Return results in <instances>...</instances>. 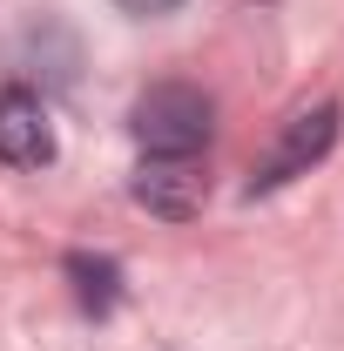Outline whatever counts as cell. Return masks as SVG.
Returning a JSON list of instances; mask_svg holds the SVG:
<instances>
[{
	"instance_id": "1",
	"label": "cell",
	"mask_w": 344,
	"mask_h": 351,
	"mask_svg": "<svg viewBox=\"0 0 344 351\" xmlns=\"http://www.w3.org/2000/svg\"><path fill=\"white\" fill-rule=\"evenodd\" d=\"M210 122H216L210 95L189 82H156L129 108V135L142 142V156H196L210 142Z\"/></svg>"
},
{
	"instance_id": "2",
	"label": "cell",
	"mask_w": 344,
	"mask_h": 351,
	"mask_svg": "<svg viewBox=\"0 0 344 351\" xmlns=\"http://www.w3.org/2000/svg\"><path fill=\"white\" fill-rule=\"evenodd\" d=\"M338 122H344V108L331 101V95H324V101L291 108V122L277 129L270 156L250 169V196H270V189H284L291 176H310V162H324V156L338 149Z\"/></svg>"
},
{
	"instance_id": "3",
	"label": "cell",
	"mask_w": 344,
	"mask_h": 351,
	"mask_svg": "<svg viewBox=\"0 0 344 351\" xmlns=\"http://www.w3.org/2000/svg\"><path fill=\"white\" fill-rule=\"evenodd\" d=\"M129 196L162 223H189L210 196V176L196 156H142V169L129 176Z\"/></svg>"
},
{
	"instance_id": "4",
	"label": "cell",
	"mask_w": 344,
	"mask_h": 351,
	"mask_svg": "<svg viewBox=\"0 0 344 351\" xmlns=\"http://www.w3.org/2000/svg\"><path fill=\"white\" fill-rule=\"evenodd\" d=\"M0 162L7 169L54 162V122H47L41 95H27V88H0Z\"/></svg>"
},
{
	"instance_id": "5",
	"label": "cell",
	"mask_w": 344,
	"mask_h": 351,
	"mask_svg": "<svg viewBox=\"0 0 344 351\" xmlns=\"http://www.w3.org/2000/svg\"><path fill=\"white\" fill-rule=\"evenodd\" d=\"M68 277H75V298H82L88 317H108V311H115V298H122V263L115 257L75 250V257H68Z\"/></svg>"
},
{
	"instance_id": "6",
	"label": "cell",
	"mask_w": 344,
	"mask_h": 351,
	"mask_svg": "<svg viewBox=\"0 0 344 351\" xmlns=\"http://www.w3.org/2000/svg\"><path fill=\"white\" fill-rule=\"evenodd\" d=\"M129 14H169V7H182V0H122Z\"/></svg>"
}]
</instances>
